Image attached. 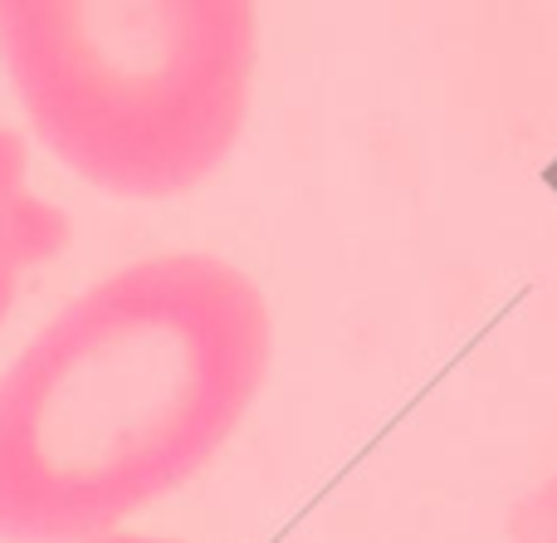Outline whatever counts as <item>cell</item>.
I'll list each match as a JSON object with an SVG mask.
<instances>
[{
	"label": "cell",
	"mask_w": 557,
	"mask_h": 543,
	"mask_svg": "<svg viewBox=\"0 0 557 543\" xmlns=\"http://www.w3.org/2000/svg\"><path fill=\"white\" fill-rule=\"evenodd\" d=\"M270 358V299L221 255L88 284L0 372V543L117 534L221 456Z\"/></svg>",
	"instance_id": "1"
},
{
	"label": "cell",
	"mask_w": 557,
	"mask_h": 543,
	"mask_svg": "<svg viewBox=\"0 0 557 543\" xmlns=\"http://www.w3.org/2000/svg\"><path fill=\"white\" fill-rule=\"evenodd\" d=\"M255 59L245 0H0V64L29 127L108 196L201 186L245 133Z\"/></svg>",
	"instance_id": "2"
},
{
	"label": "cell",
	"mask_w": 557,
	"mask_h": 543,
	"mask_svg": "<svg viewBox=\"0 0 557 543\" xmlns=\"http://www.w3.org/2000/svg\"><path fill=\"white\" fill-rule=\"evenodd\" d=\"M74 240V215L29 186V143L0 127V323L10 319L25 274L59 260Z\"/></svg>",
	"instance_id": "3"
},
{
	"label": "cell",
	"mask_w": 557,
	"mask_h": 543,
	"mask_svg": "<svg viewBox=\"0 0 557 543\" xmlns=\"http://www.w3.org/2000/svg\"><path fill=\"white\" fill-rule=\"evenodd\" d=\"M543 543H557V485L543 495Z\"/></svg>",
	"instance_id": "4"
},
{
	"label": "cell",
	"mask_w": 557,
	"mask_h": 543,
	"mask_svg": "<svg viewBox=\"0 0 557 543\" xmlns=\"http://www.w3.org/2000/svg\"><path fill=\"white\" fill-rule=\"evenodd\" d=\"M98 543H182V539H147V534H108Z\"/></svg>",
	"instance_id": "5"
}]
</instances>
